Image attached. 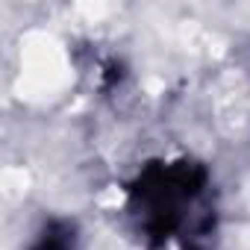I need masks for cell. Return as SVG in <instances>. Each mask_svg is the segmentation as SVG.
<instances>
[{"label":"cell","mask_w":250,"mask_h":250,"mask_svg":"<svg viewBox=\"0 0 250 250\" xmlns=\"http://www.w3.org/2000/svg\"><path fill=\"white\" fill-rule=\"evenodd\" d=\"M209 168L197 159L147 162L127 186V215L139 238L165 247L200 227L209 197Z\"/></svg>","instance_id":"6da1fadb"},{"label":"cell","mask_w":250,"mask_h":250,"mask_svg":"<svg viewBox=\"0 0 250 250\" xmlns=\"http://www.w3.org/2000/svg\"><path fill=\"white\" fill-rule=\"evenodd\" d=\"M27 250H80L77 224L68 218H50L39 227Z\"/></svg>","instance_id":"7a4b0ae2"}]
</instances>
